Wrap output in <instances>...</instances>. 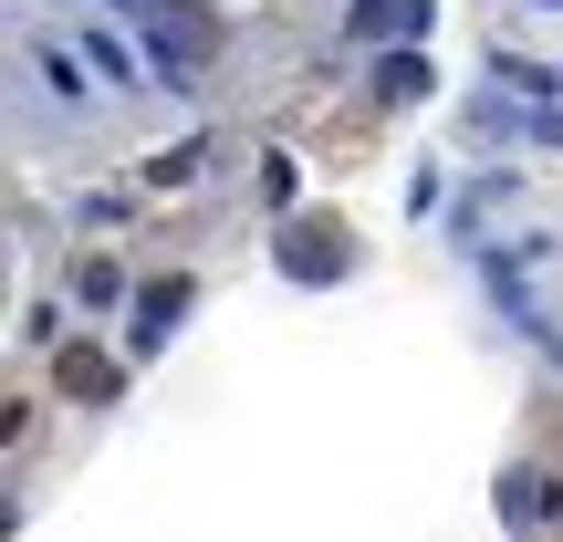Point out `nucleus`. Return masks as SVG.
<instances>
[{"label":"nucleus","mask_w":563,"mask_h":542,"mask_svg":"<svg viewBox=\"0 0 563 542\" xmlns=\"http://www.w3.org/2000/svg\"><path fill=\"white\" fill-rule=\"evenodd\" d=\"M188 302H199V281H188V272L146 281V292H136V313H125V365H146V355H157V344L188 323Z\"/></svg>","instance_id":"obj_1"},{"label":"nucleus","mask_w":563,"mask_h":542,"mask_svg":"<svg viewBox=\"0 0 563 542\" xmlns=\"http://www.w3.org/2000/svg\"><path fill=\"white\" fill-rule=\"evenodd\" d=\"M146 42H157V63L188 84V74L209 63V42H220V32H209V11H199V0H157V11H146Z\"/></svg>","instance_id":"obj_2"},{"label":"nucleus","mask_w":563,"mask_h":542,"mask_svg":"<svg viewBox=\"0 0 563 542\" xmlns=\"http://www.w3.org/2000/svg\"><path fill=\"white\" fill-rule=\"evenodd\" d=\"M355 42H376V53H418V42H428V0H355Z\"/></svg>","instance_id":"obj_3"},{"label":"nucleus","mask_w":563,"mask_h":542,"mask_svg":"<svg viewBox=\"0 0 563 542\" xmlns=\"http://www.w3.org/2000/svg\"><path fill=\"white\" fill-rule=\"evenodd\" d=\"M282 272H292V281H313V292H323V281H344V230H282Z\"/></svg>","instance_id":"obj_4"},{"label":"nucleus","mask_w":563,"mask_h":542,"mask_svg":"<svg viewBox=\"0 0 563 542\" xmlns=\"http://www.w3.org/2000/svg\"><path fill=\"white\" fill-rule=\"evenodd\" d=\"M376 95H386V104H428V63H418V53H386V63H376Z\"/></svg>","instance_id":"obj_5"},{"label":"nucleus","mask_w":563,"mask_h":542,"mask_svg":"<svg viewBox=\"0 0 563 542\" xmlns=\"http://www.w3.org/2000/svg\"><path fill=\"white\" fill-rule=\"evenodd\" d=\"M32 74L53 84V104H84V63L63 53V42H42V53H32Z\"/></svg>","instance_id":"obj_6"},{"label":"nucleus","mask_w":563,"mask_h":542,"mask_svg":"<svg viewBox=\"0 0 563 542\" xmlns=\"http://www.w3.org/2000/svg\"><path fill=\"white\" fill-rule=\"evenodd\" d=\"M501 511L532 532V511H543V469H501Z\"/></svg>","instance_id":"obj_7"},{"label":"nucleus","mask_w":563,"mask_h":542,"mask_svg":"<svg viewBox=\"0 0 563 542\" xmlns=\"http://www.w3.org/2000/svg\"><path fill=\"white\" fill-rule=\"evenodd\" d=\"M115 292H125L115 262H74V302H115Z\"/></svg>","instance_id":"obj_8"},{"label":"nucleus","mask_w":563,"mask_h":542,"mask_svg":"<svg viewBox=\"0 0 563 542\" xmlns=\"http://www.w3.org/2000/svg\"><path fill=\"white\" fill-rule=\"evenodd\" d=\"M199 157H209V146H199V136H188V146H167V157H157V167H146V188H178V178H199Z\"/></svg>","instance_id":"obj_9"},{"label":"nucleus","mask_w":563,"mask_h":542,"mask_svg":"<svg viewBox=\"0 0 563 542\" xmlns=\"http://www.w3.org/2000/svg\"><path fill=\"white\" fill-rule=\"evenodd\" d=\"M262 199H272V209H292V199H302V188H292V157H282V146L262 157Z\"/></svg>","instance_id":"obj_10"},{"label":"nucleus","mask_w":563,"mask_h":542,"mask_svg":"<svg viewBox=\"0 0 563 542\" xmlns=\"http://www.w3.org/2000/svg\"><path fill=\"white\" fill-rule=\"evenodd\" d=\"M95 74H104V84H136V53H125V42H104V32H95Z\"/></svg>","instance_id":"obj_11"},{"label":"nucleus","mask_w":563,"mask_h":542,"mask_svg":"<svg viewBox=\"0 0 563 542\" xmlns=\"http://www.w3.org/2000/svg\"><path fill=\"white\" fill-rule=\"evenodd\" d=\"M532 11H563V0H532Z\"/></svg>","instance_id":"obj_12"}]
</instances>
